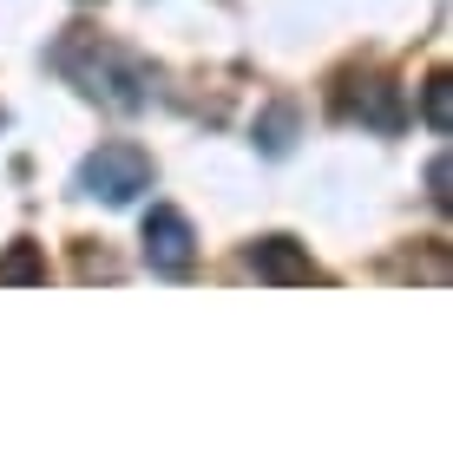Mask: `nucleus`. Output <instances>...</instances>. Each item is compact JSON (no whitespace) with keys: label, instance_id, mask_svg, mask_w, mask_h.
<instances>
[{"label":"nucleus","instance_id":"1","mask_svg":"<svg viewBox=\"0 0 453 459\" xmlns=\"http://www.w3.org/2000/svg\"><path fill=\"white\" fill-rule=\"evenodd\" d=\"M66 47H73L79 59H92V73H86V66H66L92 99H106V106H118V112L145 106V66H138V59L112 53V47H99V39H66Z\"/></svg>","mask_w":453,"mask_h":459},{"label":"nucleus","instance_id":"2","mask_svg":"<svg viewBox=\"0 0 453 459\" xmlns=\"http://www.w3.org/2000/svg\"><path fill=\"white\" fill-rule=\"evenodd\" d=\"M79 191L106 197V204H132L138 191H152V158L138 144H99V152L79 164Z\"/></svg>","mask_w":453,"mask_h":459},{"label":"nucleus","instance_id":"3","mask_svg":"<svg viewBox=\"0 0 453 459\" xmlns=\"http://www.w3.org/2000/svg\"><path fill=\"white\" fill-rule=\"evenodd\" d=\"M197 256V237H191V223H184L171 204H158V211L145 217V263L164 269V276H184Z\"/></svg>","mask_w":453,"mask_h":459},{"label":"nucleus","instance_id":"4","mask_svg":"<svg viewBox=\"0 0 453 459\" xmlns=\"http://www.w3.org/2000/svg\"><path fill=\"white\" fill-rule=\"evenodd\" d=\"M243 263H250L263 282H316V263H309L290 237H263V243H257Z\"/></svg>","mask_w":453,"mask_h":459},{"label":"nucleus","instance_id":"5","mask_svg":"<svg viewBox=\"0 0 453 459\" xmlns=\"http://www.w3.org/2000/svg\"><path fill=\"white\" fill-rule=\"evenodd\" d=\"M39 276H47V263H39L33 243H13L7 256H0V282H39Z\"/></svg>","mask_w":453,"mask_h":459},{"label":"nucleus","instance_id":"6","mask_svg":"<svg viewBox=\"0 0 453 459\" xmlns=\"http://www.w3.org/2000/svg\"><path fill=\"white\" fill-rule=\"evenodd\" d=\"M453 79L440 73V79H427V99H421V112H427V125H434V132H447V112H453Z\"/></svg>","mask_w":453,"mask_h":459},{"label":"nucleus","instance_id":"7","mask_svg":"<svg viewBox=\"0 0 453 459\" xmlns=\"http://www.w3.org/2000/svg\"><path fill=\"white\" fill-rule=\"evenodd\" d=\"M427 184H434V197L447 204V158H434V171H427Z\"/></svg>","mask_w":453,"mask_h":459}]
</instances>
